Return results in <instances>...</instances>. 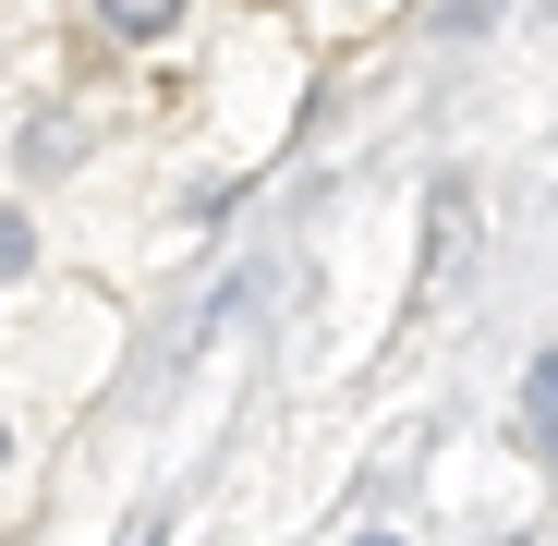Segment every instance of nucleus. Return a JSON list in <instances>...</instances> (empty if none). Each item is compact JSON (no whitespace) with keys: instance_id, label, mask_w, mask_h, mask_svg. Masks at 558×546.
<instances>
[{"instance_id":"nucleus-4","label":"nucleus","mask_w":558,"mask_h":546,"mask_svg":"<svg viewBox=\"0 0 558 546\" xmlns=\"http://www.w3.org/2000/svg\"><path fill=\"white\" fill-rule=\"evenodd\" d=\"M352 546H389V534H352Z\"/></svg>"},{"instance_id":"nucleus-5","label":"nucleus","mask_w":558,"mask_h":546,"mask_svg":"<svg viewBox=\"0 0 558 546\" xmlns=\"http://www.w3.org/2000/svg\"><path fill=\"white\" fill-rule=\"evenodd\" d=\"M0 449H13V425H0Z\"/></svg>"},{"instance_id":"nucleus-3","label":"nucleus","mask_w":558,"mask_h":546,"mask_svg":"<svg viewBox=\"0 0 558 546\" xmlns=\"http://www.w3.org/2000/svg\"><path fill=\"white\" fill-rule=\"evenodd\" d=\"M486 13H498V0H449V37H474V25H486Z\"/></svg>"},{"instance_id":"nucleus-1","label":"nucleus","mask_w":558,"mask_h":546,"mask_svg":"<svg viewBox=\"0 0 558 546\" xmlns=\"http://www.w3.org/2000/svg\"><path fill=\"white\" fill-rule=\"evenodd\" d=\"M182 13H195V0H98V25H110L122 49H170V37H182Z\"/></svg>"},{"instance_id":"nucleus-6","label":"nucleus","mask_w":558,"mask_h":546,"mask_svg":"<svg viewBox=\"0 0 558 546\" xmlns=\"http://www.w3.org/2000/svg\"><path fill=\"white\" fill-rule=\"evenodd\" d=\"M0 13H13V0H0Z\"/></svg>"},{"instance_id":"nucleus-2","label":"nucleus","mask_w":558,"mask_h":546,"mask_svg":"<svg viewBox=\"0 0 558 546\" xmlns=\"http://www.w3.org/2000/svg\"><path fill=\"white\" fill-rule=\"evenodd\" d=\"M25 267H37V231H25L13 207H0V280H25Z\"/></svg>"}]
</instances>
